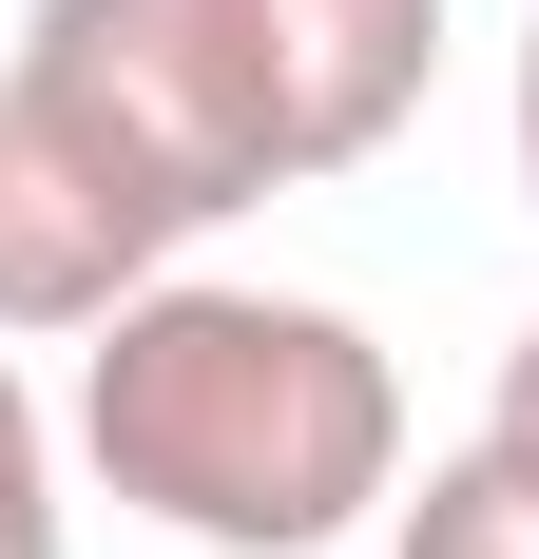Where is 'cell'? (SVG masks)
Listing matches in <instances>:
<instances>
[{"label":"cell","mask_w":539,"mask_h":559,"mask_svg":"<svg viewBox=\"0 0 539 559\" xmlns=\"http://www.w3.org/2000/svg\"><path fill=\"white\" fill-rule=\"evenodd\" d=\"M501 135H520V193H539V0H520V78H501Z\"/></svg>","instance_id":"7"},{"label":"cell","mask_w":539,"mask_h":559,"mask_svg":"<svg viewBox=\"0 0 539 559\" xmlns=\"http://www.w3.org/2000/svg\"><path fill=\"white\" fill-rule=\"evenodd\" d=\"M0 97L39 116L116 213H155L173 251H213L251 193H289V116H270L251 0H20Z\"/></svg>","instance_id":"2"},{"label":"cell","mask_w":539,"mask_h":559,"mask_svg":"<svg viewBox=\"0 0 539 559\" xmlns=\"http://www.w3.org/2000/svg\"><path fill=\"white\" fill-rule=\"evenodd\" d=\"M385 559H539V463L520 444H443L385 502Z\"/></svg>","instance_id":"4"},{"label":"cell","mask_w":539,"mask_h":559,"mask_svg":"<svg viewBox=\"0 0 539 559\" xmlns=\"http://www.w3.org/2000/svg\"><path fill=\"white\" fill-rule=\"evenodd\" d=\"M482 444H520V463H539V329L501 347V386H482Z\"/></svg>","instance_id":"6"},{"label":"cell","mask_w":539,"mask_h":559,"mask_svg":"<svg viewBox=\"0 0 539 559\" xmlns=\"http://www.w3.org/2000/svg\"><path fill=\"white\" fill-rule=\"evenodd\" d=\"M0 559H77V502H58V425L20 386V347H0Z\"/></svg>","instance_id":"5"},{"label":"cell","mask_w":539,"mask_h":559,"mask_svg":"<svg viewBox=\"0 0 539 559\" xmlns=\"http://www.w3.org/2000/svg\"><path fill=\"white\" fill-rule=\"evenodd\" d=\"M77 483L193 559H327L405 502V367L367 309L251 271H155L116 329H77Z\"/></svg>","instance_id":"1"},{"label":"cell","mask_w":539,"mask_h":559,"mask_svg":"<svg viewBox=\"0 0 539 559\" xmlns=\"http://www.w3.org/2000/svg\"><path fill=\"white\" fill-rule=\"evenodd\" d=\"M270 39V116H289V193L309 174H367L443 78V0H251Z\"/></svg>","instance_id":"3"}]
</instances>
